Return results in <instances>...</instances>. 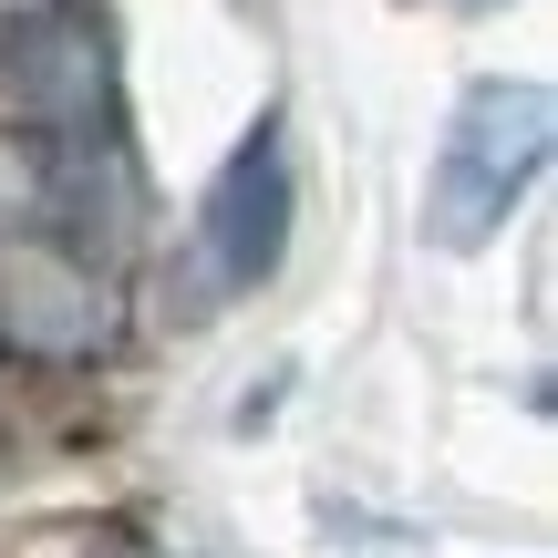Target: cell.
<instances>
[{
  "label": "cell",
  "mask_w": 558,
  "mask_h": 558,
  "mask_svg": "<svg viewBox=\"0 0 558 558\" xmlns=\"http://www.w3.org/2000/svg\"><path fill=\"white\" fill-rule=\"evenodd\" d=\"M290 145H279V114H259L239 145H228V166L207 177L197 197V279L218 300L259 290V279L290 259Z\"/></svg>",
  "instance_id": "cell-3"
},
{
  "label": "cell",
  "mask_w": 558,
  "mask_h": 558,
  "mask_svg": "<svg viewBox=\"0 0 558 558\" xmlns=\"http://www.w3.org/2000/svg\"><path fill=\"white\" fill-rule=\"evenodd\" d=\"M52 11H83V0H0V21H52Z\"/></svg>",
  "instance_id": "cell-5"
},
{
  "label": "cell",
  "mask_w": 558,
  "mask_h": 558,
  "mask_svg": "<svg viewBox=\"0 0 558 558\" xmlns=\"http://www.w3.org/2000/svg\"><path fill=\"white\" fill-rule=\"evenodd\" d=\"M548 145H558V94L538 73H486L456 94L445 114V145H435V177H424V239L435 248H486L518 197L548 177Z\"/></svg>",
  "instance_id": "cell-1"
},
{
  "label": "cell",
  "mask_w": 558,
  "mask_h": 558,
  "mask_svg": "<svg viewBox=\"0 0 558 558\" xmlns=\"http://www.w3.org/2000/svg\"><path fill=\"white\" fill-rule=\"evenodd\" d=\"M465 11H497V0H465Z\"/></svg>",
  "instance_id": "cell-6"
},
{
  "label": "cell",
  "mask_w": 558,
  "mask_h": 558,
  "mask_svg": "<svg viewBox=\"0 0 558 558\" xmlns=\"http://www.w3.org/2000/svg\"><path fill=\"white\" fill-rule=\"evenodd\" d=\"M0 62H11V104L62 145H104V41L83 11L52 21H0Z\"/></svg>",
  "instance_id": "cell-4"
},
{
  "label": "cell",
  "mask_w": 558,
  "mask_h": 558,
  "mask_svg": "<svg viewBox=\"0 0 558 558\" xmlns=\"http://www.w3.org/2000/svg\"><path fill=\"white\" fill-rule=\"evenodd\" d=\"M114 331V290L83 259V239H62L52 218L0 228V341L21 362H94Z\"/></svg>",
  "instance_id": "cell-2"
}]
</instances>
